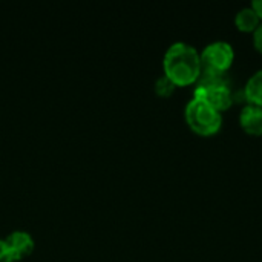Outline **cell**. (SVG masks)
<instances>
[{"instance_id": "obj_10", "label": "cell", "mask_w": 262, "mask_h": 262, "mask_svg": "<svg viewBox=\"0 0 262 262\" xmlns=\"http://www.w3.org/2000/svg\"><path fill=\"white\" fill-rule=\"evenodd\" d=\"M0 262H17L5 239H0Z\"/></svg>"}, {"instance_id": "obj_2", "label": "cell", "mask_w": 262, "mask_h": 262, "mask_svg": "<svg viewBox=\"0 0 262 262\" xmlns=\"http://www.w3.org/2000/svg\"><path fill=\"white\" fill-rule=\"evenodd\" d=\"M187 126L201 137H212L221 130L223 114L203 100L192 98L184 111Z\"/></svg>"}, {"instance_id": "obj_12", "label": "cell", "mask_w": 262, "mask_h": 262, "mask_svg": "<svg viewBox=\"0 0 262 262\" xmlns=\"http://www.w3.org/2000/svg\"><path fill=\"white\" fill-rule=\"evenodd\" d=\"M252 8H253L255 12L258 14L259 20H262V0H255V2L252 3Z\"/></svg>"}, {"instance_id": "obj_5", "label": "cell", "mask_w": 262, "mask_h": 262, "mask_svg": "<svg viewBox=\"0 0 262 262\" xmlns=\"http://www.w3.org/2000/svg\"><path fill=\"white\" fill-rule=\"evenodd\" d=\"M17 261L32 255L35 249V241L26 230H12L6 238H3Z\"/></svg>"}, {"instance_id": "obj_11", "label": "cell", "mask_w": 262, "mask_h": 262, "mask_svg": "<svg viewBox=\"0 0 262 262\" xmlns=\"http://www.w3.org/2000/svg\"><path fill=\"white\" fill-rule=\"evenodd\" d=\"M253 46L259 54H262V23L253 32Z\"/></svg>"}, {"instance_id": "obj_3", "label": "cell", "mask_w": 262, "mask_h": 262, "mask_svg": "<svg viewBox=\"0 0 262 262\" xmlns=\"http://www.w3.org/2000/svg\"><path fill=\"white\" fill-rule=\"evenodd\" d=\"M193 98L206 101L221 114L233 104V92L224 77L201 75L196 81Z\"/></svg>"}, {"instance_id": "obj_4", "label": "cell", "mask_w": 262, "mask_h": 262, "mask_svg": "<svg viewBox=\"0 0 262 262\" xmlns=\"http://www.w3.org/2000/svg\"><path fill=\"white\" fill-rule=\"evenodd\" d=\"M201 75L224 77L235 60V51L227 41H213L200 54Z\"/></svg>"}, {"instance_id": "obj_9", "label": "cell", "mask_w": 262, "mask_h": 262, "mask_svg": "<svg viewBox=\"0 0 262 262\" xmlns=\"http://www.w3.org/2000/svg\"><path fill=\"white\" fill-rule=\"evenodd\" d=\"M177 86L166 77V75H161L157 81H155V92L158 97H163V98H167L170 97L173 92H175Z\"/></svg>"}, {"instance_id": "obj_8", "label": "cell", "mask_w": 262, "mask_h": 262, "mask_svg": "<svg viewBox=\"0 0 262 262\" xmlns=\"http://www.w3.org/2000/svg\"><path fill=\"white\" fill-rule=\"evenodd\" d=\"M235 25L243 32H255V29L261 25V20H259L258 14L255 12V9L252 6H249V8H243L236 14Z\"/></svg>"}, {"instance_id": "obj_1", "label": "cell", "mask_w": 262, "mask_h": 262, "mask_svg": "<svg viewBox=\"0 0 262 262\" xmlns=\"http://www.w3.org/2000/svg\"><path fill=\"white\" fill-rule=\"evenodd\" d=\"M164 75L177 86H190L201 77V58L196 48L184 41L169 46L163 58Z\"/></svg>"}, {"instance_id": "obj_7", "label": "cell", "mask_w": 262, "mask_h": 262, "mask_svg": "<svg viewBox=\"0 0 262 262\" xmlns=\"http://www.w3.org/2000/svg\"><path fill=\"white\" fill-rule=\"evenodd\" d=\"M243 94L249 104L262 107V69L249 78Z\"/></svg>"}, {"instance_id": "obj_6", "label": "cell", "mask_w": 262, "mask_h": 262, "mask_svg": "<svg viewBox=\"0 0 262 262\" xmlns=\"http://www.w3.org/2000/svg\"><path fill=\"white\" fill-rule=\"evenodd\" d=\"M239 124L243 130L253 137L262 135V107L247 104L239 114Z\"/></svg>"}]
</instances>
